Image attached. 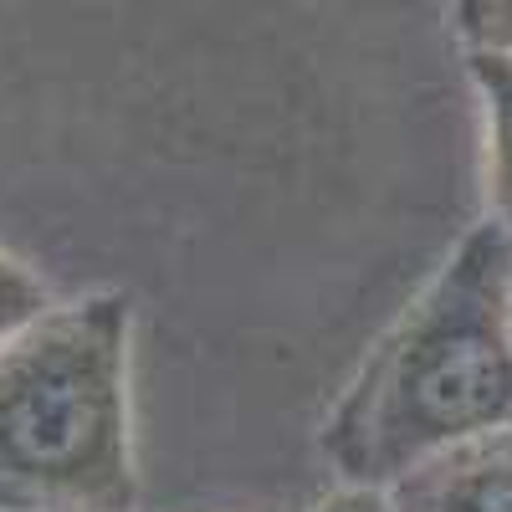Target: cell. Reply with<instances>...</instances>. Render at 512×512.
<instances>
[{"label": "cell", "instance_id": "1", "mask_svg": "<svg viewBox=\"0 0 512 512\" xmlns=\"http://www.w3.org/2000/svg\"><path fill=\"white\" fill-rule=\"evenodd\" d=\"M507 282L512 241L482 221L369 349L323 425V456L344 487L390 492L451 446L512 431Z\"/></svg>", "mask_w": 512, "mask_h": 512}, {"label": "cell", "instance_id": "2", "mask_svg": "<svg viewBox=\"0 0 512 512\" xmlns=\"http://www.w3.org/2000/svg\"><path fill=\"white\" fill-rule=\"evenodd\" d=\"M123 292L57 303L0 354V512H134Z\"/></svg>", "mask_w": 512, "mask_h": 512}, {"label": "cell", "instance_id": "3", "mask_svg": "<svg viewBox=\"0 0 512 512\" xmlns=\"http://www.w3.org/2000/svg\"><path fill=\"white\" fill-rule=\"evenodd\" d=\"M395 512H512V431H492L415 466L390 487Z\"/></svg>", "mask_w": 512, "mask_h": 512}, {"label": "cell", "instance_id": "4", "mask_svg": "<svg viewBox=\"0 0 512 512\" xmlns=\"http://www.w3.org/2000/svg\"><path fill=\"white\" fill-rule=\"evenodd\" d=\"M466 67L487 113V221L512 241V57H466Z\"/></svg>", "mask_w": 512, "mask_h": 512}, {"label": "cell", "instance_id": "5", "mask_svg": "<svg viewBox=\"0 0 512 512\" xmlns=\"http://www.w3.org/2000/svg\"><path fill=\"white\" fill-rule=\"evenodd\" d=\"M52 308L57 303H52L47 282H41L26 262H16V256L0 251V354H6L26 328H36Z\"/></svg>", "mask_w": 512, "mask_h": 512}, {"label": "cell", "instance_id": "6", "mask_svg": "<svg viewBox=\"0 0 512 512\" xmlns=\"http://www.w3.org/2000/svg\"><path fill=\"white\" fill-rule=\"evenodd\" d=\"M456 36L466 57H512V0H466V6H456Z\"/></svg>", "mask_w": 512, "mask_h": 512}, {"label": "cell", "instance_id": "7", "mask_svg": "<svg viewBox=\"0 0 512 512\" xmlns=\"http://www.w3.org/2000/svg\"><path fill=\"white\" fill-rule=\"evenodd\" d=\"M313 512H395V502H390V492H379V487H338Z\"/></svg>", "mask_w": 512, "mask_h": 512}, {"label": "cell", "instance_id": "8", "mask_svg": "<svg viewBox=\"0 0 512 512\" xmlns=\"http://www.w3.org/2000/svg\"><path fill=\"white\" fill-rule=\"evenodd\" d=\"M507 333H512V282H507Z\"/></svg>", "mask_w": 512, "mask_h": 512}]
</instances>
